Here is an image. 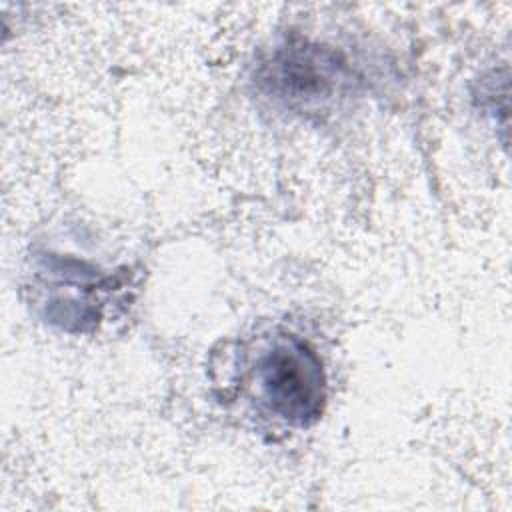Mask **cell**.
I'll use <instances>...</instances> for the list:
<instances>
[{"instance_id": "obj_2", "label": "cell", "mask_w": 512, "mask_h": 512, "mask_svg": "<svg viewBox=\"0 0 512 512\" xmlns=\"http://www.w3.org/2000/svg\"><path fill=\"white\" fill-rule=\"evenodd\" d=\"M256 382L266 408L290 426L318 422L326 404L322 360L302 338L284 334L260 354Z\"/></svg>"}, {"instance_id": "obj_1", "label": "cell", "mask_w": 512, "mask_h": 512, "mask_svg": "<svg viewBox=\"0 0 512 512\" xmlns=\"http://www.w3.org/2000/svg\"><path fill=\"white\" fill-rule=\"evenodd\" d=\"M254 82L292 112H318L352 90L354 72L340 52L292 34L262 58Z\"/></svg>"}]
</instances>
